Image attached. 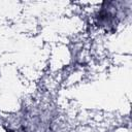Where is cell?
<instances>
[{"label":"cell","instance_id":"cell-2","mask_svg":"<svg viewBox=\"0 0 132 132\" xmlns=\"http://www.w3.org/2000/svg\"><path fill=\"white\" fill-rule=\"evenodd\" d=\"M7 132H13V131H10V130H9V131H7Z\"/></svg>","mask_w":132,"mask_h":132},{"label":"cell","instance_id":"cell-1","mask_svg":"<svg viewBox=\"0 0 132 132\" xmlns=\"http://www.w3.org/2000/svg\"><path fill=\"white\" fill-rule=\"evenodd\" d=\"M98 24L100 26L105 27L107 30H110L111 27L114 28L117 26V11L114 7H112V2H104L101 9L97 14Z\"/></svg>","mask_w":132,"mask_h":132}]
</instances>
